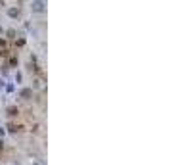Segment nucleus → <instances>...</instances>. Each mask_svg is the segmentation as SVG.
Returning <instances> with one entry per match:
<instances>
[{
  "mask_svg": "<svg viewBox=\"0 0 170 165\" xmlns=\"http://www.w3.org/2000/svg\"><path fill=\"white\" fill-rule=\"evenodd\" d=\"M0 150H4V140L0 138Z\"/></svg>",
  "mask_w": 170,
  "mask_h": 165,
  "instance_id": "9",
  "label": "nucleus"
},
{
  "mask_svg": "<svg viewBox=\"0 0 170 165\" xmlns=\"http://www.w3.org/2000/svg\"><path fill=\"white\" fill-rule=\"evenodd\" d=\"M46 10V2L44 0H32L31 2V12H35V14H42Z\"/></svg>",
  "mask_w": 170,
  "mask_h": 165,
  "instance_id": "1",
  "label": "nucleus"
},
{
  "mask_svg": "<svg viewBox=\"0 0 170 165\" xmlns=\"http://www.w3.org/2000/svg\"><path fill=\"white\" fill-rule=\"evenodd\" d=\"M0 33H4V31H2V27H0Z\"/></svg>",
  "mask_w": 170,
  "mask_h": 165,
  "instance_id": "10",
  "label": "nucleus"
},
{
  "mask_svg": "<svg viewBox=\"0 0 170 165\" xmlns=\"http://www.w3.org/2000/svg\"><path fill=\"white\" fill-rule=\"evenodd\" d=\"M8 15H10L12 19L19 17V8H8Z\"/></svg>",
  "mask_w": 170,
  "mask_h": 165,
  "instance_id": "3",
  "label": "nucleus"
},
{
  "mask_svg": "<svg viewBox=\"0 0 170 165\" xmlns=\"http://www.w3.org/2000/svg\"><path fill=\"white\" fill-rule=\"evenodd\" d=\"M6 35H8L10 38H14L15 37V29H8V33H6Z\"/></svg>",
  "mask_w": 170,
  "mask_h": 165,
  "instance_id": "6",
  "label": "nucleus"
},
{
  "mask_svg": "<svg viewBox=\"0 0 170 165\" xmlns=\"http://www.w3.org/2000/svg\"><path fill=\"white\" fill-rule=\"evenodd\" d=\"M4 134H6V129H2V127H0V136H4Z\"/></svg>",
  "mask_w": 170,
  "mask_h": 165,
  "instance_id": "7",
  "label": "nucleus"
},
{
  "mask_svg": "<svg viewBox=\"0 0 170 165\" xmlns=\"http://www.w3.org/2000/svg\"><path fill=\"white\" fill-rule=\"evenodd\" d=\"M6 111H8V115H10V117H15V115L19 113L17 106H10V108H8V110H6Z\"/></svg>",
  "mask_w": 170,
  "mask_h": 165,
  "instance_id": "4",
  "label": "nucleus"
},
{
  "mask_svg": "<svg viewBox=\"0 0 170 165\" xmlns=\"http://www.w3.org/2000/svg\"><path fill=\"white\" fill-rule=\"evenodd\" d=\"M21 129H23L21 125H8V131H10V133H17V131H21Z\"/></svg>",
  "mask_w": 170,
  "mask_h": 165,
  "instance_id": "5",
  "label": "nucleus"
},
{
  "mask_svg": "<svg viewBox=\"0 0 170 165\" xmlns=\"http://www.w3.org/2000/svg\"><path fill=\"white\" fill-rule=\"evenodd\" d=\"M6 46V41H2V38H0V48H4Z\"/></svg>",
  "mask_w": 170,
  "mask_h": 165,
  "instance_id": "8",
  "label": "nucleus"
},
{
  "mask_svg": "<svg viewBox=\"0 0 170 165\" xmlns=\"http://www.w3.org/2000/svg\"><path fill=\"white\" fill-rule=\"evenodd\" d=\"M19 96L23 98V100H29V98L32 96V88H21V92H19Z\"/></svg>",
  "mask_w": 170,
  "mask_h": 165,
  "instance_id": "2",
  "label": "nucleus"
}]
</instances>
